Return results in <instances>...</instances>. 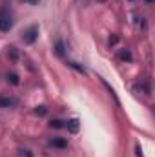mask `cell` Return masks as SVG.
<instances>
[{"mask_svg":"<svg viewBox=\"0 0 155 157\" xmlns=\"http://www.w3.org/2000/svg\"><path fill=\"white\" fill-rule=\"evenodd\" d=\"M13 104H15L13 99H9V97H0V106H2V108H9V106H13Z\"/></svg>","mask_w":155,"mask_h":157,"instance_id":"8992f818","label":"cell"},{"mask_svg":"<svg viewBox=\"0 0 155 157\" xmlns=\"http://www.w3.org/2000/svg\"><path fill=\"white\" fill-rule=\"evenodd\" d=\"M146 2H148V4H152V2H153V0H146Z\"/></svg>","mask_w":155,"mask_h":157,"instance_id":"2e32d148","label":"cell"},{"mask_svg":"<svg viewBox=\"0 0 155 157\" xmlns=\"http://www.w3.org/2000/svg\"><path fill=\"white\" fill-rule=\"evenodd\" d=\"M68 66H70V68H73V70H77L78 73H86V70H84L82 66H78L77 62H68Z\"/></svg>","mask_w":155,"mask_h":157,"instance_id":"52a82bcc","label":"cell"},{"mask_svg":"<svg viewBox=\"0 0 155 157\" xmlns=\"http://www.w3.org/2000/svg\"><path fill=\"white\" fill-rule=\"evenodd\" d=\"M22 155H26V157H33L31 154H29V150H24V152H22Z\"/></svg>","mask_w":155,"mask_h":157,"instance_id":"4fadbf2b","label":"cell"},{"mask_svg":"<svg viewBox=\"0 0 155 157\" xmlns=\"http://www.w3.org/2000/svg\"><path fill=\"white\" fill-rule=\"evenodd\" d=\"M78 2H80V4H88L89 0H78Z\"/></svg>","mask_w":155,"mask_h":157,"instance_id":"9a60e30c","label":"cell"},{"mask_svg":"<svg viewBox=\"0 0 155 157\" xmlns=\"http://www.w3.org/2000/svg\"><path fill=\"white\" fill-rule=\"evenodd\" d=\"M13 28V18L7 11H0V31H9Z\"/></svg>","mask_w":155,"mask_h":157,"instance_id":"6da1fadb","label":"cell"},{"mask_svg":"<svg viewBox=\"0 0 155 157\" xmlns=\"http://www.w3.org/2000/svg\"><path fill=\"white\" fill-rule=\"evenodd\" d=\"M37 113H40V115H46V108H44V106L37 108Z\"/></svg>","mask_w":155,"mask_h":157,"instance_id":"7c38bea8","label":"cell"},{"mask_svg":"<svg viewBox=\"0 0 155 157\" xmlns=\"http://www.w3.org/2000/svg\"><path fill=\"white\" fill-rule=\"evenodd\" d=\"M49 144H51V146H55V148H66V146H68V143H66L64 139H53Z\"/></svg>","mask_w":155,"mask_h":157,"instance_id":"5b68a950","label":"cell"},{"mask_svg":"<svg viewBox=\"0 0 155 157\" xmlns=\"http://www.w3.org/2000/svg\"><path fill=\"white\" fill-rule=\"evenodd\" d=\"M135 150H137V157H142V154H141V146H137Z\"/></svg>","mask_w":155,"mask_h":157,"instance_id":"5bb4252c","label":"cell"},{"mask_svg":"<svg viewBox=\"0 0 155 157\" xmlns=\"http://www.w3.org/2000/svg\"><path fill=\"white\" fill-rule=\"evenodd\" d=\"M6 80H7L9 84H13V86H18V84H20V80H18V75H17V73H7V75H6Z\"/></svg>","mask_w":155,"mask_h":157,"instance_id":"277c9868","label":"cell"},{"mask_svg":"<svg viewBox=\"0 0 155 157\" xmlns=\"http://www.w3.org/2000/svg\"><path fill=\"white\" fill-rule=\"evenodd\" d=\"M9 57H11L13 60L17 59V51H15V48H9Z\"/></svg>","mask_w":155,"mask_h":157,"instance_id":"8fae6325","label":"cell"},{"mask_svg":"<svg viewBox=\"0 0 155 157\" xmlns=\"http://www.w3.org/2000/svg\"><path fill=\"white\" fill-rule=\"evenodd\" d=\"M57 53H59V55H64V46H62V42H57Z\"/></svg>","mask_w":155,"mask_h":157,"instance_id":"30bf717a","label":"cell"},{"mask_svg":"<svg viewBox=\"0 0 155 157\" xmlns=\"http://www.w3.org/2000/svg\"><path fill=\"white\" fill-rule=\"evenodd\" d=\"M37 37H39V28L33 26V28H29V29L24 33V42H26V44H33V42L37 40Z\"/></svg>","mask_w":155,"mask_h":157,"instance_id":"7a4b0ae2","label":"cell"},{"mask_svg":"<svg viewBox=\"0 0 155 157\" xmlns=\"http://www.w3.org/2000/svg\"><path fill=\"white\" fill-rule=\"evenodd\" d=\"M49 126H51V128H62L64 124H62V121H59V119H55V121H51V122H49Z\"/></svg>","mask_w":155,"mask_h":157,"instance_id":"ba28073f","label":"cell"},{"mask_svg":"<svg viewBox=\"0 0 155 157\" xmlns=\"http://www.w3.org/2000/svg\"><path fill=\"white\" fill-rule=\"evenodd\" d=\"M120 59H124V60H131V53H130V51H120Z\"/></svg>","mask_w":155,"mask_h":157,"instance_id":"9c48e42d","label":"cell"},{"mask_svg":"<svg viewBox=\"0 0 155 157\" xmlns=\"http://www.w3.org/2000/svg\"><path fill=\"white\" fill-rule=\"evenodd\" d=\"M66 128H68V132H71V133H77V132H78V121H77V119H71V121H68V122H66Z\"/></svg>","mask_w":155,"mask_h":157,"instance_id":"3957f363","label":"cell"}]
</instances>
